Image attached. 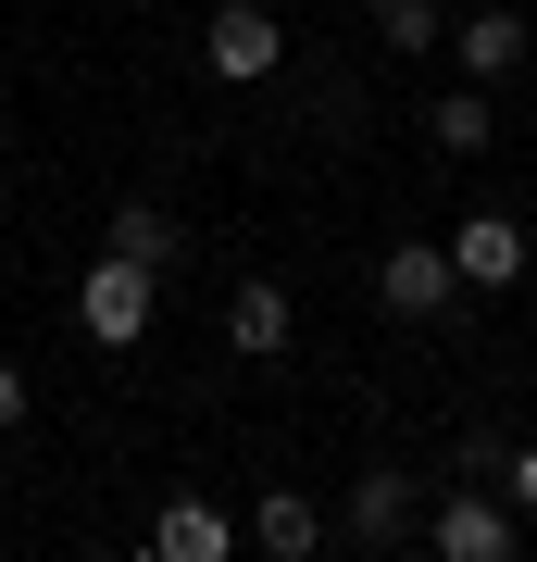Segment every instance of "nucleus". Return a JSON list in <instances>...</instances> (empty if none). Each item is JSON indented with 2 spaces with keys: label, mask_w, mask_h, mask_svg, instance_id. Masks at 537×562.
<instances>
[{
  "label": "nucleus",
  "mask_w": 537,
  "mask_h": 562,
  "mask_svg": "<svg viewBox=\"0 0 537 562\" xmlns=\"http://www.w3.org/2000/svg\"><path fill=\"white\" fill-rule=\"evenodd\" d=\"M425 138H438L450 162H476V150L500 138V113H488V88H476V76H462V88H438V113H425Z\"/></svg>",
  "instance_id": "9b49d317"
},
{
  "label": "nucleus",
  "mask_w": 537,
  "mask_h": 562,
  "mask_svg": "<svg viewBox=\"0 0 537 562\" xmlns=\"http://www.w3.org/2000/svg\"><path fill=\"white\" fill-rule=\"evenodd\" d=\"M250 550H262V562H313V550H325V513L300 501V487H262V513H250Z\"/></svg>",
  "instance_id": "1a4fd4ad"
},
{
  "label": "nucleus",
  "mask_w": 537,
  "mask_h": 562,
  "mask_svg": "<svg viewBox=\"0 0 537 562\" xmlns=\"http://www.w3.org/2000/svg\"><path fill=\"white\" fill-rule=\"evenodd\" d=\"M150 550H163V562H225L238 525H225L213 501H163V513H150Z\"/></svg>",
  "instance_id": "9d476101"
},
{
  "label": "nucleus",
  "mask_w": 537,
  "mask_h": 562,
  "mask_svg": "<svg viewBox=\"0 0 537 562\" xmlns=\"http://www.w3.org/2000/svg\"><path fill=\"white\" fill-rule=\"evenodd\" d=\"M113 250L163 276V262H176V213H163V201H113Z\"/></svg>",
  "instance_id": "f8f14e48"
},
{
  "label": "nucleus",
  "mask_w": 537,
  "mask_h": 562,
  "mask_svg": "<svg viewBox=\"0 0 537 562\" xmlns=\"http://www.w3.org/2000/svg\"><path fill=\"white\" fill-rule=\"evenodd\" d=\"M25 401H38V387H25L13 362H0V425H25Z\"/></svg>",
  "instance_id": "2eb2a0df"
},
{
  "label": "nucleus",
  "mask_w": 537,
  "mask_h": 562,
  "mask_svg": "<svg viewBox=\"0 0 537 562\" xmlns=\"http://www.w3.org/2000/svg\"><path fill=\"white\" fill-rule=\"evenodd\" d=\"M450 276H462V288H513V276H525V225H513V213H476V225L450 238Z\"/></svg>",
  "instance_id": "6e6552de"
},
{
  "label": "nucleus",
  "mask_w": 537,
  "mask_h": 562,
  "mask_svg": "<svg viewBox=\"0 0 537 562\" xmlns=\"http://www.w3.org/2000/svg\"><path fill=\"white\" fill-rule=\"evenodd\" d=\"M376 38L388 50H438V0H376Z\"/></svg>",
  "instance_id": "ddd939ff"
},
{
  "label": "nucleus",
  "mask_w": 537,
  "mask_h": 562,
  "mask_svg": "<svg viewBox=\"0 0 537 562\" xmlns=\"http://www.w3.org/2000/svg\"><path fill=\"white\" fill-rule=\"evenodd\" d=\"M525 50H537V25H525V13H462V25H450V63H462L476 88L525 76Z\"/></svg>",
  "instance_id": "423d86ee"
},
{
  "label": "nucleus",
  "mask_w": 537,
  "mask_h": 562,
  "mask_svg": "<svg viewBox=\"0 0 537 562\" xmlns=\"http://www.w3.org/2000/svg\"><path fill=\"white\" fill-rule=\"evenodd\" d=\"M200 63H213V76H238V88H262L288 63V25L262 13V0H213V25H200Z\"/></svg>",
  "instance_id": "7ed1b4c3"
},
{
  "label": "nucleus",
  "mask_w": 537,
  "mask_h": 562,
  "mask_svg": "<svg viewBox=\"0 0 537 562\" xmlns=\"http://www.w3.org/2000/svg\"><path fill=\"white\" fill-rule=\"evenodd\" d=\"M288 338H300V313H288L276 276H238V288H225V350H238V362H276Z\"/></svg>",
  "instance_id": "39448f33"
},
{
  "label": "nucleus",
  "mask_w": 537,
  "mask_h": 562,
  "mask_svg": "<svg viewBox=\"0 0 537 562\" xmlns=\"http://www.w3.org/2000/svg\"><path fill=\"white\" fill-rule=\"evenodd\" d=\"M488 487L525 513V538H537V438H525V450H500V475H488Z\"/></svg>",
  "instance_id": "4468645a"
},
{
  "label": "nucleus",
  "mask_w": 537,
  "mask_h": 562,
  "mask_svg": "<svg viewBox=\"0 0 537 562\" xmlns=\"http://www.w3.org/2000/svg\"><path fill=\"white\" fill-rule=\"evenodd\" d=\"M400 538H413V475L376 462V475L350 487V550H400Z\"/></svg>",
  "instance_id": "0eeeda50"
},
{
  "label": "nucleus",
  "mask_w": 537,
  "mask_h": 562,
  "mask_svg": "<svg viewBox=\"0 0 537 562\" xmlns=\"http://www.w3.org/2000/svg\"><path fill=\"white\" fill-rule=\"evenodd\" d=\"M376 301H388L400 325H425V313H450V301H462V276H450V250H438V238H400V250L376 262Z\"/></svg>",
  "instance_id": "20e7f679"
},
{
  "label": "nucleus",
  "mask_w": 537,
  "mask_h": 562,
  "mask_svg": "<svg viewBox=\"0 0 537 562\" xmlns=\"http://www.w3.org/2000/svg\"><path fill=\"white\" fill-rule=\"evenodd\" d=\"M150 313H163V276H150V262L100 250L88 276H76V325H88L100 350H138V338H150Z\"/></svg>",
  "instance_id": "f257e3e1"
},
{
  "label": "nucleus",
  "mask_w": 537,
  "mask_h": 562,
  "mask_svg": "<svg viewBox=\"0 0 537 562\" xmlns=\"http://www.w3.org/2000/svg\"><path fill=\"white\" fill-rule=\"evenodd\" d=\"M425 550H438V562H513L525 550V513L462 475V487H438V513H425Z\"/></svg>",
  "instance_id": "f03ea898"
}]
</instances>
